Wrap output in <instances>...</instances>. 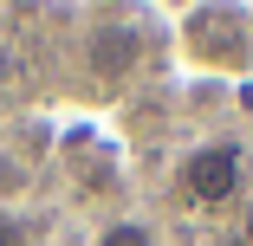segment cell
Wrapping results in <instances>:
<instances>
[{
	"mask_svg": "<svg viewBox=\"0 0 253 246\" xmlns=\"http://www.w3.org/2000/svg\"><path fill=\"white\" fill-rule=\"evenodd\" d=\"M175 194L195 214H227L247 201V142L234 136H201L175 156Z\"/></svg>",
	"mask_w": 253,
	"mask_h": 246,
	"instance_id": "obj_2",
	"label": "cell"
},
{
	"mask_svg": "<svg viewBox=\"0 0 253 246\" xmlns=\"http://www.w3.org/2000/svg\"><path fill=\"white\" fill-rule=\"evenodd\" d=\"M0 246H26V227L20 220H0Z\"/></svg>",
	"mask_w": 253,
	"mask_h": 246,
	"instance_id": "obj_7",
	"label": "cell"
},
{
	"mask_svg": "<svg viewBox=\"0 0 253 246\" xmlns=\"http://www.w3.org/2000/svg\"><path fill=\"white\" fill-rule=\"evenodd\" d=\"M175 45L201 78H247L253 71V7H188L175 20Z\"/></svg>",
	"mask_w": 253,
	"mask_h": 246,
	"instance_id": "obj_1",
	"label": "cell"
},
{
	"mask_svg": "<svg viewBox=\"0 0 253 246\" xmlns=\"http://www.w3.org/2000/svg\"><path fill=\"white\" fill-rule=\"evenodd\" d=\"M234 246H253V188H247V201H240V214H234V233H227Z\"/></svg>",
	"mask_w": 253,
	"mask_h": 246,
	"instance_id": "obj_6",
	"label": "cell"
},
{
	"mask_svg": "<svg viewBox=\"0 0 253 246\" xmlns=\"http://www.w3.org/2000/svg\"><path fill=\"white\" fill-rule=\"evenodd\" d=\"M26 188H33V169L20 162V156H7V149H0V201H26Z\"/></svg>",
	"mask_w": 253,
	"mask_h": 246,
	"instance_id": "obj_5",
	"label": "cell"
},
{
	"mask_svg": "<svg viewBox=\"0 0 253 246\" xmlns=\"http://www.w3.org/2000/svg\"><path fill=\"white\" fill-rule=\"evenodd\" d=\"M136 65H143V33L130 20H97L84 33V71L97 84H130Z\"/></svg>",
	"mask_w": 253,
	"mask_h": 246,
	"instance_id": "obj_3",
	"label": "cell"
},
{
	"mask_svg": "<svg viewBox=\"0 0 253 246\" xmlns=\"http://www.w3.org/2000/svg\"><path fill=\"white\" fill-rule=\"evenodd\" d=\"M91 246H163V233L149 227L143 214H117V220L97 227V240H91Z\"/></svg>",
	"mask_w": 253,
	"mask_h": 246,
	"instance_id": "obj_4",
	"label": "cell"
}]
</instances>
